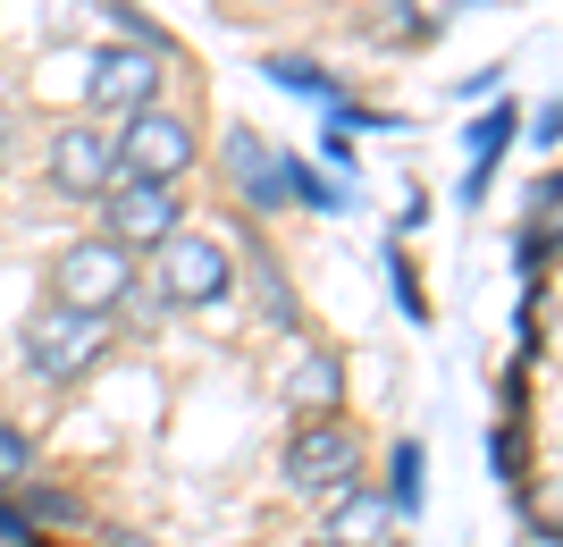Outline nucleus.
Here are the masks:
<instances>
[{"mask_svg":"<svg viewBox=\"0 0 563 547\" xmlns=\"http://www.w3.org/2000/svg\"><path fill=\"white\" fill-rule=\"evenodd\" d=\"M353 472H362V429L336 422V413H311V422L286 438V489H303V497H345Z\"/></svg>","mask_w":563,"mask_h":547,"instance_id":"nucleus-1","label":"nucleus"},{"mask_svg":"<svg viewBox=\"0 0 563 547\" xmlns=\"http://www.w3.org/2000/svg\"><path fill=\"white\" fill-rule=\"evenodd\" d=\"M110 143H118V177H143V186H177L194 168V127L177 110H135Z\"/></svg>","mask_w":563,"mask_h":547,"instance_id":"nucleus-2","label":"nucleus"},{"mask_svg":"<svg viewBox=\"0 0 563 547\" xmlns=\"http://www.w3.org/2000/svg\"><path fill=\"white\" fill-rule=\"evenodd\" d=\"M51 278H59V311H101L110 320V304H126V286H135V253L110 237H85L59 253Z\"/></svg>","mask_w":563,"mask_h":547,"instance_id":"nucleus-3","label":"nucleus"},{"mask_svg":"<svg viewBox=\"0 0 563 547\" xmlns=\"http://www.w3.org/2000/svg\"><path fill=\"white\" fill-rule=\"evenodd\" d=\"M101 346H110V320L101 311H34V329H25V362L43 371V380H76V371H93Z\"/></svg>","mask_w":563,"mask_h":547,"instance_id":"nucleus-4","label":"nucleus"},{"mask_svg":"<svg viewBox=\"0 0 563 547\" xmlns=\"http://www.w3.org/2000/svg\"><path fill=\"white\" fill-rule=\"evenodd\" d=\"M85 101H93L101 119H135V110H161V59L152 51H93L85 59Z\"/></svg>","mask_w":563,"mask_h":547,"instance_id":"nucleus-5","label":"nucleus"},{"mask_svg":"<svg viewBox=\"0 0 563 547\" xmlns=\"http://www.w3.org/2000/svg\"><path fill=\"white\" fill-rule=\"evenodd\" d=\"M101 237L143 253V244H168L177 237V186H143V177H110L101 194Z\"/></svg>","mask_w":563,"mask_h":547,"instance_id":"nucleus-6","label":"nucleus"},{"mask_svg":"<svg viewBox=\"0 0 563 547\" xmlns=\"http://www.w3.org/2000/svg\"><path fill=\"white\" fill-rule=\"evenodd\" d=\"M152 278H161L168 304H219V295L235 286L228 278V253H219L211 237H186V228L161 244V270H152Z\"/></svg>","mask_w":563,"mask_h":547,"instance_id":"nucleus-7","label":"nucleus"},{"mask_svg":"<svg viewBox=\"0 0 563 547\" xmlns=\"http://www.w3.org/2000/svg\"><path fill=\"white\" fill-rule=\"evenodd\" d=\"M51 177H59L68 194H110L118 143L101 135V127H59V135H51Z\"/></svg>","mask_w":563,"mask_h":547,"instance_id":"nucleus-8","label":"nucleus"},{"mask_svg":"<svg viewBox=\"0 0 563 547\" xmlns=\"http://www.w3.org/2000/svg\"><path fill=\"white\" fill-rule=\"evenodd\" d=\"M228 177H235V194H244V211H278L286 203V161L253 127H228Z\"/></svg>","mask_w":563,"mask_h":547,"instance_id":"nucleus-9","label":"nucleus"},{"mask_svg":"<svg viewBox=\"0 0 563 547\" xmlns=\"http://www.w3.org/2000/svg\"><path fill=\"white\" fill-rule=\"evenodd\" d=\"M471 177H463V203H479V194H488V168H496V152H505V143H514V110H488V119L471 127Z\"/></svg>","mask_w":563,"mask_h":547,"instance_id":"nucleus-10","label":"nucleus"},{"mask_svg":"<svg viewBox=\"0 0 563 547\" xmlns=\"http://www.w3.org/2000/svg\"><path fill=\"white\" fill-rule=\"evenodd\" d=\"M303 413H320V405H336V354H303V371H295V387H286Z\"/></svg>","mask_w":563,"mask_h":547,"instance_id":"nucleus-11","label":"nucleus"},{"mask_svg":"<svg viewBox=\"0 0 563 547\" xmlns=\"http://www.w3.org/2000/svg\"><path fill=\"white\" fill-rule=\"evenodd\" d=\"M387 505H396V514H421V447H412V438L396 447V480H387Z\"/></svg>","mask_w":563,"mask_h":547,"instance_id":"nucleus-12","label":"nucleus"},{"mask_svg":"<svg viewBox=\"0 0 563 547\" xmlns=\"http://www.w3.org/2000/svg\"><path fill=\"white\" fill-rule=\"evenodd\" d=\"M286 194H303L311 211H345V186H329V177L303 168V161H286Z\"/></svg>","mask_w":563,"mask_h":547,"instance_id":"nucleus-13","label":"nucleus"},{"mask_svg":"<svg viewBox=\"0 0 563 547\" xmlns=\"http://www.w3.org/2000/svg\"><path fill=\"white\" fill-rule=\"evenodd\" d=\"M269 76H278V85H295V94H320V101H336V76L320 68V59H269Z\"/></svg>","mask_w":563,"mask_h":547,"instance_id":"nucleus-14","label":"nucleus"},{"mask_svg":"<svg viewBox=\"0 0 563 547\" xmlns=\"http://www.w3.org/2000/svg\"><path fill=\"white\" fill-rule=\"evenodd\" d=\"M25 472H34V438L0 422V489H9V480H25Z\"/></svg>","mask_w":563,"mask_h":547,"instance_id":"nucleus-15","label":"nucleus"},{"mask_svg":"<svg viewBox=\"0 0 563 547\" xmlns=\"http://www.w3.org/2000/svg\"><path fill=\"white\" fill-rule=\"evenodd\" d=\"M387 286H396V304L412 311V320H429V304H421V286H412V270H404L396 253H387Z\"/></svg>","mask_w":563,"mask_h":547,"instance_id":"nucleus-16","label":"nucleus"},{"mask_svg":"<svg viewBox=\"0 0 563 547\" xmlns=\"http://www.w3.org/2000/svg\"><path fill=\"white\" fill-rule=\"evenodd\" d=\"M34 514H43V523H76V497L68 489H34Z\"/></svg>","mask_w":563,"mask_h":547,"instance_id":"nucleus-17","label":"nucleus"},{"mask_svg":"<svg viewBox=\"0 0 563 547\" xmlns=\"http://www.w3.org/2000/svg\"><path fill=\"white\" fill-rule=\"evenodd\" d=\"M0 547H34V523H25L18 505H0Z\"/></svg>","mask_w":563,"mask_h":547,"instance_id":"nucleus-18","label":"nucleus"},{"mask_svg":"<svg viewBox=\"0 0 563 547\" xmlns=\"http://www.w3.org/2000/svg\"><path fill=\"white\" fill-rule=\"evenodd\" d=\"M488 463H496V472H505V480L521 472V455H514V429H496V438H488Z\"/></svg>","mask_w":563,"mask_h":547,"instance_id":"nucleus-19","label":"nucleus"},{"mask_svg":"<svg viewBox=\"0 0 563 547\" xmlns=\"http://www.w3.org/2000/svg\"><path fill=\"white\" fill-rule=\"evenodd\" d=\"M404 9H412L404 25H446L454 18V0H404Z\"/></svg>","mask_w":563,"mask_h":547,"instance_id":"nucleus-20","label":"nucleus"},{"mask_svg":"<svg viewBox=\"0 0 563 547\" xmlns=\"http://www.w3.org/2000/svg\"><path fill=\"white\" fill-rule=\"evenodd\" d=\"M0 161H9V110H0Z\"/></svg>","mask_w":563,"mask_h":547,"instance_id":"nucleus-21","label":"nucleus"},{"mask_svg":"<svg viewBox=\"0 0 563 547\" xmlns=\"http://www.w3.org/2000/svg\"><path fill=\"white\" fill-rule=\"evenodd\" d=\"M320 547H345V539H320Z\"/></svg>","mask_w":563,"mask_h":547,"instance_id":"nucleus-22","label":"nucleus"}]
</instances>
